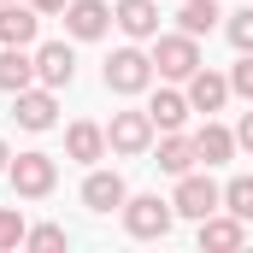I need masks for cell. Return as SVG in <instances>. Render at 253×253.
<instances>
[{
	"mask_svg": "<svg viewBox=\"0 0 253 253\" xmlns=\"http://www.w3.org/2000/svg\"><path fill=\"white\" fill-rule=\"evenodd\" d=\"M171 224H177V206L171 200H159V194H129L124 200V230L135 242H165Z\"/></svg>",
	"mask_w": 253,
	"mask_h": 253,
	"instance_id": "6da1fadb",
	"label": "cell"
},
{
	"mask_svg": "<svg viewBox=\"0 0 253 253\" xmlns=\"http://www.w3.org/2000/svg\"><path fill=\"white\" fill-rule=\"evenodd\" d=\"M153 71L171 77V83H189L194 71H200V36H189V30L159 36V42H153Z\"/></svg>",
	"mask_w": 253,
	"mask_h": 253,
	"instance_id": "7a4b0ae2",
	"label": "cell"
},
{
	"mask_svg": "<svg viewBox=\"0 0 253 253\" xmlns=\"http://www.w3.org/2000/svg\"><path fill=\"white\" fill-rule=\"evenodd\" d=\"M153 77H159V71H153V53H141V47H118V53L106 59V88H112V94H141Z\"/></svg>",
	"mask_w": 253,
	"mask_h": 253,
	"instance_id": "3957f363",
	"label": "cell"
},
{
	"mask_svg": "<svg viewBox=\"0 0 253 253\" xmlns=\"http://www.w3.org/2000/svg\"><path fill=\"white\" fill-rule=\"evenodd\" d=\"M171 206H177V218H194V224H200V218H212V212L224 206V189H218L212 177H200V171H183Z\"/></svg>",
	"mask_w": 253,
	"mask_h": 253,
	"instance_id": "277c9868",
	"label": "cell"
},
{
	"mask_svg": "<svg viewBox=\"0 0 253 253\" xmlns=\"http://www.w3.org/2000/svg\"><path fill=\"white\" fill-rule=\"evenodd\" d=\"M59 183V165H53V153H18L12 159V189L24 194V200H42V194H53Z\"/></svg>",
	"mask_w": 253,
	"mask_h": 253,
	"instance_id": "5b68a950",
	"label": "cell"
},
{
	"mask_svg": "<svg viewBox=\"0 0 253 253\" xmlns=\"http://www.w3.org/2000/svg\"><path fill=\"white\" fill-rule=\"evenodd\" d=\"M106 147L124 153V159L147 153V147H153V118H147V112H112V124H106Z\"/></svg>",
	"mask_w": 253,
	"mask_h": 253,
	"instance_id": "8992f818",
	"label": "cell"
},
{
	"mask_svg": "<svg viewBox=\"0 0 253 253\" xmlns=\"http://www.w3.org/2000/svg\"><path fill=\"white\" fill-rule=\"evenodd\" d=\"M12 118H18L24 129H53V118H59V100H53V88H47V83H42V88L30 83L24 94H12Z\"/></svg>",
	"mask_w": 253,
	"mask_h": 253,
	"instance_id": "52a82bcc",
	"label": "cell"
},
{
	"mask_svg": "<svg viewBox=\"0 0 253 253\" xmlns=\"http://www.w3.org/2000/svg\"><path fill=\"white\" fill-rule=\"evenodd\" d=\"M65 30H71L77 42H100V36L112 30V6H106V0H71V6H65Z\"/></svg>",
	"mask_w": 253,
	"mask_h": 253,
	"instance_id": "ba28073f",
	"label": "cell"
},
{
	"mask_svg": "<svg viewBox=\"0 0 253 253\" xmlns=\"http://www.w3.org/2000/svg\"><path fill=\"white\" fill-rule=\"evenodd\" d=\"M112 24L124 30L129 42H153L159 36V0H118L112 6Z\"/></svg>",
	"mask_w": 253,
	"mask_h": 253,
	"instance_id": "9c48e42d",
	"label": "cell"
},
{
	"mask_svg": "<svg viewBox=\"0 0 253 253\" xmlns=\"http://www.w3.org/2000/svg\"><path fill=\"white\" fill-rule=\"evenodd\" d=\"M124 200H129V189L118 171H88L83 177V206L88 212H124Z\"/></svg>",
	"mask_w": 253,
	"mask_h": 253,
	"instance_id": "30bf717a",
	"label": "cell"
},
{
	"mask_svg": "<svg viewBox=\"0 0 253 253\" xmlns=\"http://www.w3.org/2000/svg\"><path fill=\"white\" fill-rule=\"evenodd\" d=\"M36 30H42V12H36V6L0 0V47H30Z\"/></svg>",
	"mask_w": 253,
	"mask_h": 253,
	"instance_id": "8fae6325",
	"label": "cell"
},
{
	"mask_svg": "<svg viewBox=\"0 0 253 253\" xmlns=\"http://www.w3.org/2000/svg\"><path fill=\"white\" fill-rule=\"evenodd\" d=\"M71 77H77V53H71L65 42H47V47L36 53V83H47V88H71Z\"/></svg>",
	"mask_w": 253,
	"mask_h": 253,
	"instance_id": "7c38bea8",
	"label": "cell"
},
{
	"mask_svg": "<svg viewBox=\"0 0 253 253\" xmlns=\"http://www.w3.org/2000/svg\"><path fill=\"white\" fill-rule=\"evenodd\" d=\"M242 242H248V224H242L236 212H230V218H218V212L200 218V248L206 253H236Z\"/></svg>",
	"mask_w": 253,
	"mask_h": 253,
	"instance_id": "4fadbf2b",
	"label": "cell"
},
{
	"mask_svg": "<svg viewBox=\"0 0 253 253\" xmlns=\"http://www.w3.org/2000/svg\"><path fill=\"white\" fill-rule=\"evenodd\" d=\"M230 153H236V129L212 124V118H206L200 129H194V159H200V165H224Z\"/></svg>",
	"mask_w": 253,
	"mask_h": 253,
	"instance_id": "5bb4252c",
	"label": "cell"
},
{
	"mask_svg": "<svg viewBox=\"0 0 253 253\" xmlns=\"http://www.w3.org/2000/svg\"><path fill=\"white\" fill-rule=\"evenodd\" d=\"M224 100H230V77H218V71L200 65V71L189 77V106H194V112H218Z\"/></svg>",
	"mask_w": 253,
	"mask_h": 253,
	"instance_id": "9a60e30c",
	"label": "cell"
},
{
	"mask_svg": "<svg viewBox=\"0 0 253 253\" xmlns=\"http://www.w3.org/2000/svg\"><path fill=\"white\" fill-rule=\"evenodd\" d=\"M100 153H106V129H100V124H71V129H65V159L94 165Z\"/></svg>",
	"mask_w": 253,
	"mask_h": 253,
	"instance_id": "2e32d148",
	"label": "cell"
},
{
	"mask_svg": "<svg viewBox=\"0 0 253 253\" xmlns=\"http://www.w3.org/2000/svg\"><path fill=\"white\" fill-rule=\"evenodd\" d=\"M189 94H177V88H159L153 94V106H147V118H153V129H183L189 124Z\"/></svg>",
	"mask_w": 253,
	"mask_h": 253,
	"instance_id": "e0dca14e",
	"label": "cell"
},
{
	"mask_svg": "<svg viewBox=\"0 0 253 253\" xmlns=\"http://www.w3.org/2000/svg\"><path fill=\"white\" fill-rule=\"evenodd\" d=\"M159 171H171V177L194 171V135H183V129H165V141H159Z\"/></svg>",
	"mask_w": 253,
	"mask_h": 253,
	"instance_id": "ac0fdd59",
	"label": "cell"
},
{
	"mask_svg": "<svg viewBox=\"0 0 253 253\" xmlns=\"http://www.w3.org/2000/svg\"><path fill=\"white\" fill-rule=\"evenodd\" d=\"M30 83H36V59H30L24 47H6V53H0V88H6V94H24Z\"/></svg>",
	"mask_w": 253,
	"mask_h": 253,
	"instance_id": "d6986e66",
	"label": "cell"
},
{
	"mask_svg": "<svg viewBox=\"0 0 253 253\" xmlns=\"http://www.w3.org/2000/svg\"><path fill=\"white\" fill-rule=\"evenodd\" d=\"M224 12H218V0H189L183 12H177V24L189 30V36H212V24H218Z\"/></svg>",
	"mask_w": 253,
	"mask_h": 253,
	"instance_id": "ffe728a7",
	"label": "cell"
},
{
	"mask_svg": "<svg viewBox=\"0 0 253 253\" xmlns=\"http://www.w3.org/2000/svg\"><path fill=\"white\" fill-rule=\"evenodd\" d=\"M224 212H236L242 224H253V177H230L224 183Z\"/></svg>",
	"mask_w": 253,
	"mask_h": 253,
	"instance_id": "44dd1931",
	"label": "cell"
},
{
	"mask_svg": "<svg viewBox=\"0 0 253 253\" xmlns=\"http://www.w3.org/2000/svg\"><path fill=\"white\" fill-rule=\"evenodd\" d=\"M224 36H230V47H236V53H253V0L242 6V12H230Z\"/></svg>",
	"mask_w": 253,
	"mask_h": 253,
	"instance_id": "7402d4cb",
	"label": "cell"
},
{
	"mask_svg": "<svg viewBox=\"0 0 253 253\" xmlns=\"http://www.w3.org/2000/svg\"><path fill=\"white\" fill-rule=\"evenodd\" d=\"M24 236H30L24 212H18V206H0V253H6V248H24Z\"/></svg>",
	"mask_w": 253,
	"mask_h": 253,
	"instance_id": "603a6c76",
	"label": "cell"
},
{
	"mask_svg": "<svg viewBox=\"0 0 253 253\" xmlns=\"http://www.w3.org/2000/svg\"><path fill=\"white\" fill-rule=\"evenodd\" d=\"M24 248H36V253H59V248H65V230H59V224H36V230L24 236Z\"/></svg>",
	"mask_w": 253,
	"mask_h": 253,
	"instance_id": "cb8c5ba5",
	"label": "cell"
},
{
	"mask_svg": "<svg viewBox=\"0 0 253 253\" xmlns=\"http://www.w3.org/2000/svg\"><path fill=\"white\" fill-rule=\"evenodd\" d=\"M230 94L253 100V53H242V59H236V71H230Z\"/></svg>",
	"mask_w": 253,
	"mask_h": 253,
	"instance_id": "d4e9b609",
	"label": "cell"
},
{
	"mask_svg": "<svg viewBox=\"0 0 253 253\" xmlns=\"http://www.w3.org/2000/svg\"><path fill=\"white\" fill-rule=\"evenodd\" d=\"M236 147H248V153H253V112H242V124H236Z\"/></svg>",
	"mask_w": 253,
	"mask_h": 253,
	"instance_id": "484cf974",
	"label": "cell"
},
{
	"mask_svg": "<svg viewBox=\"0 0 253 253\" xmlns=\"http://www.w3.org/2000/svg\"><path fill=\"white\" fill-rule=\"evenodd\" d=\"M36 12H65V0H30Z\"/></svg>",
	"mask_w": 253,
	"mask_h": 253,
	"instance_id": "4316f807",
	"label": "cell"
},
{
	"mask_svg": "<svg viewBox=\"0 0 253 253\" xmlns=\"http://www.w3.org/2000/svg\"><path fill=\"white\" fill-rule=\"evenodd\" d=\"M0 171H12V153H6V141H0Z\"/></svg>",
	"mask_w": 253,
	"mask_h": 253,
	"instance_id": "83f0119b",
	"label": "cell"
}]
</instances>
